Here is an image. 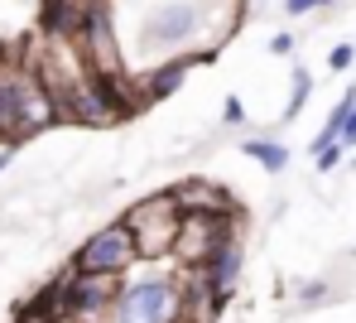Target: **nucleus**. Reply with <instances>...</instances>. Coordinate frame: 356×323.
Wrapping results in <instances>:
<instances>
[{
	"label": "nucleus",
	"instance_id": "obj_7",
	"mask_svg": "<svg viewBox=\"0 0 356 323\" xmlns=\"http://www.w3.org/2000/svg\"><path fill=\"white\" fill-rule=\"evenodd\" d=\"M197 29H202L197 0H164V5H154V10L145 15L140 39H145L149 49H159V54H183V49L197 39Z\"/></svg>",
	"mask_w": 356,
	"mask_h": 323
},
{
	"label": "nucleus",
	"instance_id": "obj_16",
	"mask_svg": "<svg viewBox=\"0 0 356 323\" xmlns=\"http://www.w3.org/2000/svg\"><path fill=\"white\" fill-rule=\"evenodd\" d=\"M294 87H289V102H284V121H294L298 111H303V102H308V92H313V77H308V68H294V77H289Z\"/></svg>",
	"mask_w": 356,
	"mask_h": 323
},
{
	"label": "nucleus",
	"instance_id": "obj_8",
	"mask_svg": "<svg viewBox=\"0 0 356 323\" xmlns=\"http://www.w3.org/2000/svg\"><path fill=\"white\" fill-rule=\"evenodd\" d=\"M120 290V275H77L67 265V285H63V299H67V319L77 323H111V299Z\"/></svg>",
	"mask_w": 356,
	"mask_h": 323
},
{
	"label": "nucleus",
	"instance_id": "obj_11",
	"mask_svg": "<svg viewBox=\"0 0 356 323\" xmlns=\"http://www.w3.org/2000/svg\"><path fill=\"white\" fill-rule=\"evenodd\" d=\"M39 29L49 44L72 39L77 44V29H82V0H44L39 5Z\"/></svg>",
	"mask_w": 356,
	"mask_h": 323
},
{
	"label": "nucleus",
	"instance_id": "obj_17",
	"mask_svg": "<svg viewBox=\"0 0 356 323\" xmlns=\"http://www.w3.org/2000/svg\"><path fill=\"white\" fill-rule=\"evenodd\" d=\"M342 159H347V145H342V140H332V145L313 150V169H318V174H332V169H337Z\"/></svg>",
	"mask_w": 356,
	"mask_h": 323
},
{
	"label": "nucleus",
	"instance_id": "obj_22",
	"mask_svg": "<svg viewBox=\"0 0 356 323\" xmlns=\"http://www.w3.org/2000/svg\"><path fill=\"white\" fill-rule=\"evenodd\" d=\"M323 294H327V285H323V280H313V285H303V290H298V299H303V304H318Z\"/></svg>",
	"mask_w": 356,
	"mask_h": 323
},
{
	"label": "nucleus",
	"instance_id": "obj_26",
	"mask_svg": "<svg viewBox=\"0 0 356 323\" xmlns=\"http://www.w3.org/2000/svg\"><path fill=\"white\" fill-rule=\"evenodd\" d=\"M352 164H356V159H352Z\"/></svg>",
	"mask_w": 356,
	"mask_h": 323
},
{
	"label": "nucleus",
	"instance_id": "obj_19",
	"mask_svg": "<svg viewBox=\"0 0 356 323\" xmlns=\"http://www.w3.org/2000/svg\"><path fill=\"white\" fill-rule=\"evenodd\" d=\"M222 121H227V126H245V102H241V97H227V102H222Z\"/></svg>",
	"mask_w": 356,
	"mask_h": 323
},
{
	"label": "nucleus",
	"instance_id": "obj_4",
	"mask_svg": "<svg viewBox=\"0 0 356 323\" xmlns=\"http://www.w3.org/2000/svg\"><path fill=\"white\" fill-rule=\"evenodd\" d=\"M130 232H135V256L140 260H164L174 251V232H178V207L169 194H154L135 207H125L120 217Z\"/></svg>",
	"mask_w": 356,
	"mask_h": 323
},
{
	"label": "nucleus",
	"instance_id": "obj_14",
	"mask_svg": "<svg viewBox=\"0 0 356 323\" xmlns=\"http://www.w3.org/2000/svg\"><path fill=\"white\" fill-rule=\"evenodd\" d=\"M193 72V54H178L169 63H159L149 77H145V87H140V97L145 102H164V97H174L178 87H183V77Z\"/></svg>",
	"mask_w": 356,
	"mask_h": 323
},
{
	"label": "nucleus",
	"instance_id": "obj_12",
	"mask_svg": "<svg viewBox=\"0 0 356 323\" xmlns=\"http://www.w3.org/2000/svg\"><path fill=\"white\" fill-rule=\"evenodd\" d=\"M63 285H67V270L63 275H54V280H44L24 304H19V314H34V319H44V323H58L67 319V299H63Z\"/></svg>",
	"mask_w": 356,
	"mask_h": 323
},
{
	"label": "nucleus",
	"instance_id": "obj_15",
	"mask_svg": "<svg viewBox=\"0 0 356 323\" xmlns=\"http://www.w3.org/2000/svg\"><path fill=\"white\" fill-rule=\"evenodd\" d=\"M245 155L250 159H260V169H270V174H284V164H289V150L280 145V140H245Z\"/></svg>",
	"mask_w": 356,
	"mask_h": 323
},
{
	"label": "nucleus",
	"instance_id": "obj_21",
	"mask_svg": "<svg viewBox=\"0 0 356 323\" xmlns=\"http://www.w3.org/2000/svg\"><path fill=\"white\" fill-rule=\"evenodd\" d=\"M337 140H342L347 150H356V107L347 111V121H342V130H337Z\"/></svg>",
	"mask_w": 356,
	"mask_h": 323
},
{
	"label": "nucleus",
	"instance_id": "obj_2",
	"mask_svg": "<svg viewBox=\"0 0 356 323\" xmlns=\"http://www.w3.org/2000/svg\"><path fill=\"white\" fill-rule=\"evenodd\" d=\"M111 323H188L178 275H145L120 285L111 299Z\"/></svg>",
	"mask_w": 356,
	"mask_h": 323
},
{
	"label": "nucleus",
	"instance_id": "obj_25",
	"mask_svg": "<svg viewBox=\"0 0 356 323\" xmlns=\"http://www.w3.org/2000/svg\"><path fill=\"white\" fill-rule=\"evenodd\" d=\"M323 5H332V0H323Z\"/></svg>",
	"mask_w": 356,
	"mask_h": 323
},
{
	"label": "nucleus",
	"instance_id": "obj_1",
	"mask_svg": "<svg viewBox=\"0 0 356 323\" xmlns=\"http://www.w3.org/2000/svg\"><path fill=\"white\" fill-rule=\"evenodd\" d=\"M58 121V102L34 68L0 63V145H19Z\"/></svg>",
	"mask_w": 356,
	"mask_h": 323
},
{
	"label": "nucleus",
	"instance_id": "obj_18",
	"mask_svg": "<svg viewBox=\"0 0 356 323\" xmlns=\"http://www.w3.org/2000/svg\"><path fill=\"white\" fill-rule=\"evenodd\" d=\"M352 63H356V44H337V49L327 54V68H332V72H347Z\"/></svg>",
	"mask_w": 356,
	"mask_h": 323
},
{
	"label": "nucleus",
	"instance_id": "obj_20",
	"mask_svg": "<svg viewBox=\"0 0 356 323\" xmlns=\"http://www.w3.org/2000/svg\"><path fill=\"white\" fill-rule=\"evenodd\" d=\"M270 54H275V58H289V54H294V34H284V29H280V34L270 39Z\"/></svg>",
	"mask_w": 356,
	"mask_h": 323
},
{
	"label": "nucleus",
	"instance_id": "obj_24",
	"mask_svg": "<svg viewBox=\"0 0 356 323\" xmlns=\"http://www.w3.org/2000/svg\"><path fill=\"white\" fill-rule=\"evenodd\" d=\"M10 150H15V145H5V155H0V174H5V164H10Z\"/></svg>",
	"mask_w": 356,
	"mask_h": 323
},
{
	"label": "nucleus",
	"instance_id": "obj_3",
	"mask_svg": "<svg viewBox=\"0 0 356 323\" xmlns=\"http://www.w3.org/2000/svg\"><path fill=\"white\" fill-rule=\"evenodd\" d=\"M236 232H241V207H232V212H178V232H174V251L169 256L183 270H197L227 242H236Z\"/></svg>",
	"mask_w": 356,
	"mask_h": 323
},
{
	"label": "nucleus",
	"instance_id": "obj_5",
	"mask_svg": "<svg viewBox=\"0 0 356 323\" xmlns=\"http://www.w3.org/2000/svg\"><path fill=\"white\" fill-rule=\"evenodd\" d=\"M77 49H82V63L92 68V72H125V54H120V34H116V10H111V0H82Z\"/></svg>",
	"mask_w": 356,
	"mask_h": 323
},
{
	"label": "nucleus",
	"instance_id": "obj_10",
	"mask_svg": "<svg viewBox=\"0 0 356 323\" xmlns=\"http://www.w3.org/2000/svg\"><path fill=\"white\" fill-rule=\"evenodd\" d=\"M164 194L174 198L178 212H232V207H236L232 189H222V184H212V179H183L174 189H164Z\"/></svg>",
	"mask_w": 356,
	"mask_h": 323
},
{
	"label": "nucleus",
	"instance_id": "obj_23",
	"mask_svg": "<svg viewBox=\"0 0 356 323\" xmlns=\"http://www.w3.org/2000/svg\"><path fill=\"white\" fill-rule=\"evenodd\" d=\"M323 0H284V15H308V10H318Z\"/></svg>",
	"mask_w": 356,
	"mask_h": 323
},
{
	"label": "nucleus",
	"instance_id": "obj_6",
	"mask_svg": "<svg viewBox=\"0 0 356 323\" xmlns=\"http://www.w3.org/2000/svg\"><path fill=\"white\" fill-rule=\"evenodd\" d=\"M135 232L125 222H111L102 232H92L77 251H72V270L77 275H125L135 265Z\"/></svg>",
	"mask_w": 356,
	"mask_h": 323
},
{
	"label": "nucleus",
	"instance_id": "obj_9",
	"mask_svg": "<svg viewBox=\"0 0 356 323\" xmlns=\"http://www.w3.org/2000/svg\"><path fill=\"white\" fill-rule=\"evenodd\" d=\"M197 285H202V299H207V319H217L227 304H232V294H236L241 285V242H227L222 251L212 260H202L197 270Z\"/></svg>",
	"mask_w": 356,
	"mask_h": 323
},
{
	"label": "nucleus",
	"instance_id": "obj_13",
	"mask_svg": "<svg viewBox=\"0 0 356 323\" xmlns=\"http://www.w3.org/2000/svg\"><path fill=\"white\" fill-rule=\"evenodd\" d=\"M197 10H202V29L212 24V44L232 39L245 24V0H197Z\"/></svg>",
	"mask_w": 356,
	"mask_h": 323
}]
</instances>
